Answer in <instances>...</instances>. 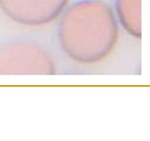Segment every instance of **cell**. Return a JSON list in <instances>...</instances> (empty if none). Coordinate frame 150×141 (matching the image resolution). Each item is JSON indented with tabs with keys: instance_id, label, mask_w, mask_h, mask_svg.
Wrapping results in <instances>:
<instances>
[{
	"instance_id": "cell-1",
	"label": "cell",
	"mask_w": 150,
	"mask_h": 141,
	"mask_svg": "<svg viewBox=\"0 0 150 141\" xmlns=\"http://www.w3.org/2000/svg\"><path fill=\"white\" fill-rule=\"evenodd\" d=\"M118 38L114 12L101 0H81L64 9L58 26L62 51L84 64L101 61L112 51Z\"/></svg>"
},
{
	"instance_id": "cell-2",
	"label": "cell",
	"mask_w": 150,
	"mask_h": 141,
	"mask_svg": "<svg viewBox=\"0 0 150 141\" xmlns=\"http://www.w3.org/2000/svg\"><path fill=\"white\" fill-rule=\"evenodd\" d=\"M55 64L38 44L13 40L0 46V75H53Z\"/></svg>"
},
{
	"instance_id": "cell-3",
	"label": "cell",
	"mask_w": 150,
	"mask_h": 141,
	"mask_svg": "<svg viewBox=\"0 0 150 141\" xmlns=\"http://www.w3.org/2000/svg\"><path fill=\"white\" fill-rule=\"evenodd\" d=\"M68 0H0V9L12 21L25 26H42L60 16Z\"/></svg>"
},
{
	"instance_id": "cell-4",
	"label": "cell",
	"mask_w": 150,
	"mask_h": 141,
	"mask_svg": "<svg viewBox=\"0 0 150 141\" xmlns=\"http://www.w3.org/2000/svg\"><path fill=\"white\" fill-rule=\"evenodd\" d=\"M116 11L120 24L132 36L141 38V0H116Z\"/></svg>"
}]
</instances>
